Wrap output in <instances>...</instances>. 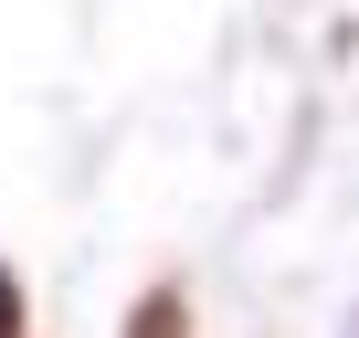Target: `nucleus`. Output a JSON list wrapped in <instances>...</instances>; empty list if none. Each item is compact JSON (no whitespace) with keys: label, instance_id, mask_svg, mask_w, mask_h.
I'll return each mask as SVG.
<instances>
[{"label":"nucleus","instance_id":"nucleus-1","mask_svg":"<svg viewBox=\"0 0 359 338\" xmlns=\"http://www.w3.org/2000/svg\"><path fill=\"white\" fill-rule=\"evenodd\" d=\"M127 338H180V296H148V306L127 317Z\"/></svg>","mask_w":359,"mask_h":338},{"label":"nucleus","instance_id":"nucleus-2","mask_svg":"<svg viewBox=\"0 0 359 338\" xmlns=\"http://www.w3.org/2000/svg\"><path fill=\"white\" fill-rule=\"evenodd\" d=\"M22 327V296H11V275H0V338H11Z\"/></svg>","mask_w":359,"mask_h":338}]
</instances>
